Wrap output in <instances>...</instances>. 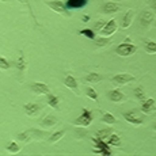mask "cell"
<instances>
[{"label": "cell", "mask_w": 156, "mask_h": 156, "mask_svg": "<svg viewBox=\"0 0 156 156\" xmlns=\"http://www.w3.org/2000/svg\"><path fill=\"white\" fill-rule=\"evenodd\" d=\"M44 136H45L44 132H38L35 129H27V130L18 134V140H20V141H30V140H34L35 137H44Z\"/></svg>", "instance_id": "obj_4"}, {"label": "cell", "mask_w": 156, "mask_h": 156, "mask_svg": "<svg viewBox=\"0 0 156 156\" xmlns=\"http://www.w3.org/2000/svg\"><path fill=\"white\" fill-rule=\"evenodd\" d=\"M105 25H106V22H105L103 19H102V20H98V22H95L94 29H92V30H94L95 33H101V30L103 29V26H105Z\"/></svg>", "instance_id": "obj_33"}, {"label": "cell", "mask_w": 156, "mask_h": 156, "mask_svg": "<svg viewBox=\"0 0 156 156\" xmlns=\"http://www.w3.org/2000/svg\"><path fill=\"white\" fill-rule=\"evenodd\" d=\"M112 80L117 86H125V84H129V83L134 82V76L128 73V72H124V73H117L115 76H113Z\"/></svg>", "instance_id": "obj_5"}, {"label": "cell", "mask_w": 156, "mask_h": 156, "mask_svg": "<svg viewBox=\"0 0 156 156\" xmlns=\"http://www.w3.org/2000/svg\"><path fill=\"white\" fill-rule=\"evenodd\" d=\"M122 115H124V118L126 119L129 124L134 125V126H139V125L143 124V118H141L140 115H137V113L134 112V110H130V112L122 113Z\"/></svg>", "instance_id": "obj_7"}, {"label": "cell", "mask_w": 156, "mask_h": 156, "mask_svg": "<svg viewBox=\"0 0 156 156\" xmlns=\"http://www.w3.org/2000/svg\"><path fill=\"white\" fill-rule=\"evenodd\" d=\"M148 4H149V7H151L152 12H154V14L156 15V0H149Z\"/></svg>", "instance_id": "obj_35"}, {"label": "cell", "mask_w": 156, "mask_h": 156, "mask_svg": "<svg viewBox=\"0 0 156 156\" xmlns=\"http://www.w3.org/2000/svg\"><path fill=\"white\" fill-rule=\"evenodd\" d=\"M20 3H23V4H26L27 5V8H29V12H30V15H31V18L33 19L37 22V19H35V15H34V12H33V8H31V4H30V0H19Z\"/></svg>", "instance_id": "obj_34"}, {"label": "cell", "mask_w": 156, "mask_h": 156, "mask_svg": "<svg viewBox=\"0 0 156 156\" xmlns=\"http://www.w3.org/2000/svg\"><path fill=\"white\" fill-rule=\"evenodd\" d=\"M88 4V0H67L65 7L67 10H80Z\"/></svg>", "instance_id": "obj_15"}, {"label": "cell", "mask_w": 156, "mask_h": 156, "mask_svg": "<svg viewBox=\"0 0 156 156\" xmlns=\"http://www.w3.org/2000/svg\"><path fill=\"white\" fill-rule=\"evenodd\" d=\"M56 124H57V119H56L53 115H46V117H45V118L42 119V121H41V126H42V128H46V129L53 128Z\"/></svg>", "instance_id": "obj_19"}, {"label": "cell", "mask_w": 156, "mask_h": 156, "mask_svg": "<svg viewBox=\"0 0 156 156\" xmlns=\"http://www.w3.org/2000/svg\"><path fill=\"white\" fill-rule=\"evenodd\" d=\"M0 2H7V0H0Z\"/></svg>", "instance_id": "obj_37"}, {"label": "cell", "mask_w": 156, "mask_h": 156, "mask_svg": "<svg viewBox=\"0 0 156 156\" xmlns=\"http://www.w3.org/2000/svg\"><path fill=\"white\" fill-rule=\"evenodd\" d=\"M15 67L18 68V71H19L20 73H23V72L26 71V68H27V62H26V58L23 57V55H20L19 58L15 61Z\"/></svg>", "instance_id": "obj_21"}, {"label": "cell", "mask_w": 156, "mask_h": 156, "mask_svg": "<svg viewBox=\"0 0 156 156\" xmlns=\"http://www.w3.org/2000/svg\"><path fill=\"white\" fill-rule=\"evenodd\" d=\"M31 90L35 92V94H41V95H48L50 92V88L48 87V84H45L42 82H35L31 83Z\"/></svg>", "instance_id": "obj_13"}, {"label": "cell", "mask_w": 156, "mask_h": 156, "mask_svg": "<svg viewBox=\"0 0 156 156\" xmlns=\"http://www.w3.org/2000/svg\"><path fill=\"white\" fill-rule=\"evenodd\" d=\"M80 35H84V37H87L88 40H95V31L91 29H83L79 31Z\"/></svg>", "instance_id": "obj_29"}, {"label": "cell", "mask_w": 156, "mask_h": 156, "mask_svg": "<svg viewBox=\"0 0 156 156\" xmlns=\"http://www.w3.org/2000/svg\"><path fill=\"white\" fill-rule=\"evenodd\" d=\"M107 144L109 145H112V147H121L122 145V143H121V139H119V136L118 134H115V133H112L109 136V139L106 140Z\"/></svg>", "instance_id": "obj_22"}, {"label": "cell", "mask_w": 156, "mask_h": 156, "mask_svg": "<svg viewBox=\"0 0 156 156\" xmlns=\"http://www.w3.org/2000/svg\"><path fill=\"white\" fill-rule=\"evenodd\" d=\"M5 149H7L10 154H18V152L20 151V147L18 145L15 141H10L7 145H5Z\"/></svg>", "instance_id": "obj_26"}, {"label": "cell", "mask_w": 156, "mask_h": 156, "mask_svg": "<svg viewBox=\"0 0 156 156\" xmlns=\"http://www.w3.org/2000/svg\"><path fill=\"white\" fill-rule=\"evenodd\" d=\"M107 98H109V101L115 102V103H119V102L126 101V95H125L124 92H122L121 90H118V88L110 90V91L107 92Z\"/></svg>", "instance_id": "obj_9"}, {"label": "cell", "mask_w": 156, "mask_h": 156, "mask_svg": "<svg viewBox=\"0 0 156 156\" xmlns=\"http://www.w3.org/2000/svg\"><path fill=\"white\" fill-rule=\"evenodd\" d=\"M136 52H137L136 45H133L130 42H126V41H125L124 44H119L118 46L115 48V53L118 56H121V57H129V56L134 55Z\"/></svg>", "instance_id": "obj_2"}, {"label": "cell", "mask_w": 156, "mask_h": 156, "mask_svg": "<svg viewBox=\"0 0 156 156\" xmlns=\"http://www.w3.org/2000/svg\"><path fill=\"white\" fill-rule=\"evenodd\" d=\"M64 134H65V130H58V132H56V133H53L52 136H50L49 141H50V143H57V141H60V140L64 137Z\"/></svg>", "instance_id": "obj_28"}, {"label": "cell", "mask_w": 156, "mask_h": 156, "mask_svg": "<svg viewBox=\"0 0 156 156\" xmlns=\"http://www.w3.org/2000/svg\"><path fill=\"white\" fill-rule=\"evenodd\" d=\"M133 94H134V97L137 98L139 101H145V91H144V88H143V86H137L136 88L133 90Z\"/></svg>", "instance_id": "obj_25"}, {"label": "cell", "mask_w": 156, "mask_h": 156, "mask_svg": "<svg viewBox=\"0 0 156 156\" xmlns=\"http://www.w3.org/2000/svg\"><path fill=\"white\" fill-rule=\"evenodd\" d=\"M133 18H134L133 10H128V11H126V14H125V15H124V18H122L121 27H122V29H128V27H130V25L133 23Z\"/></svg>", "instance_id": "obj_17"}, {"label": "cell", "mask_w": 156, "mask_h": 156, "mask_svg": "<svg viewBox=\"0 0 156 156\" xmlns=\"http://www.w3.org/2000/svg\"><path fill=\"white\" fill-rule=\"evenodd\" d=\"M46 101H48V105H49L52 109H58V105H60L58 97H56V95H53L49 92V94L46 95Z\"/></svg>", "instance_id": "obj_20"}, {"label": "cell", "mask_w": 156, "mask_h": 156, "mask_svg": "<svg viewBox=\"0 0 156 156\" xmlns=\"http://www.w3.org/2000/svg\"><path fill=\"white\" fill-rule=\"evenodd\" d=\"M86 95L90 98V99H92V101H95V102H98V94H97V91H95L92 87H86Z\"/></svg>", "instance_id": "obj_27"}, {"label": "cell", "mask_w": 156, "mask_h": 156, "mask_svg": "<svg viewBox=\"0 0 156 156\" xmlns=\"http://www.w3.org/2000/svg\"><path fill=\"white\" fill-rule=\"evenodd\" d=\"M23 109H25V113L27 114L30 117H35L40 114V112L42 110V107H41L40 103H33V102H29V103H26L25 106H23Z\"/></svg>", "instance_id": "obj_11"}, {"label": "cell", "mask_w": 156, "mask_h": 156, "mask_svg": "<svg viewBox=\"0 0 156 156\" xmlns=\"http://www.w3.org/2000/svg\"><path fill=\"white\" fill-rule=\"evenodd\" d=\"M101 10H102V12L106 14V15H113V14L118 12V11L121 10V5L117 4V3H113V2H107L102 5Z\"/></svg>", "instance_id": "obj_12"}, {"label": "cell", "mask_w": 156, "mask_h": 156, "mask_svg": "<svg viewBox=\"0 0 156 156\" xmlns=\"http://www.w3.org/2000/svg\"><path fill=\"white\" fill-rule=\"evenodd\" d=\"M109 38L107 37H99V38H95V45L97 46H106V45H109Z\"/></svg>", "instance_id": "obj_32"}, {"label": "cell", "mask_w": 156, "mask_h": 156, "mask_svg": "<svg viewBox=\"0 0 156 156\" xmlns=\"http://www.w3.org/2000/svg\"><path fill=\"white\" fill-rule=\"evenodd\" d=\"M11 68V64H10V61H8L5 57H3V56H0V69H3V71H7V69H10Z\"/></svg>", "instance_id": "obj_31"}, {"label": "cell", "mask_w": 156, "mask_h": 156, "mask_svg": "<svg viewBox=\"0 0 156 156\" xmlns=\"http://www.w3.org/2000/svg\"><path fill=\"white\" fill-rule=\"evenodd\" d=\"M112 133H113L112 129H102V130H98L97 137H99V139H102V140H107Z\"/></svg>", "instance_id": "obj_30"}, {"label": "cell", "mask_w": 156, "mask_h": 156, "mask_svg": "<svg viewBox=\"0 0 156 156\" xmlns=\"http://www.w3.org/2000/svg\"><path fill=\"white\" fill-rule=\"evenodd\" d=\"M144 48H145V52L149 53V55H156V42L155 41H145V45H144Z\"/></svg>", "instance_id": "obj_24"}, {"label": "cell", "mask_w": 156, "mask_h": 156, "mask_svg": "<svg viewBox=\"0 0 156 156\" xmlns=\"http://www.w3.org/2000/svg\"><path fill=\"white\" fill-rule=\"evenodd\" d=\"M92 113L90 112L88 109H86V107H83L82 110V114H80L79 117H77L76 119H75L73 124L76 125V126H83V128H87L90 126V125L92 124Z\"/></svg>", "instance_id": "obj_1"}, {"label": "cell", "mask_w": 156, "mask_h": 156, "mask_svg": "<svg viewBox=\"0 0 156 156\" xmlns=\"http://www.w3.org/2000/svg\"><path fill=\"white\" fill-rule=\"evenodd\" d=\"M64 86L67 87V88L72 90V91H73L76 95L80 94V92H79V87H77V82H76V79H75L72 75H67V76L64 77Z\"/></svg>", "instance_id": "obj_14"}, {"label": "cell", "mask_w": 156, "mask_h": 156, "mask_svg": "<svg viewBox=\"0 0 156 156\" xmlns=\"http://www.w3.org/2000/svg\"><path fill=\"white\" fill-rule=\"evenodd\" d=\"M102 80H103V76L101 73H97V72H91L84 77L86 83H99Z\"/></svg>", "instance_id": "obj_18"}, {"label": "cell", "mask_w": 156, "mask_h": 156, "mask_svg": "<svg viewBox=\"0 0 156 156\" xmlns=\"http://www.w3.org/2000/svg\"><path fill=\"white\" fill-rule=\"evenodd\" d=\"M46 5L52 11H55L57 14H67V7L65 3L61 0H52V2H46Z\"/></svg>", "instance_id": "obj_8"}, {"label": "cell", "mask_w": 156, "mask_h": 156, "mask_svg": "<svg viewBox=\"0 0 156 156\" xmlns=\"http://www.w3.org/2000/svg\"><path fill=\"white\" fill-rule=\"evenodd\" d=\"M118 29V25H117L115 19H110L106 22V25L103 26V29L101 30V35L102 37H112L114 33Z\"/></svg>", "instance_id": "obj_6"}, {"label": "cell", "mask_w": 156, "mask_h": 156, "mask_svg": "<svg viewBox=\"0 0 156 156\" xmlns=\"http://www.w3.org/2000/svg\"><path fill=\"white\" fill-rule=\"evenodd\" d=\"M102 122H105L107 125H114V124H117V118L112 113H103L102 114Z\"/></svg>", "instance_id": "obj_23"}, {"label": "cell", "mask_w": 156, "mask_h": 156, "mask_svg": "<svg viewBox=\"0 0 156 156\" xmlns=\"http://www.w3.org/2000/svg\"><path fill=\"white\" fill-rule=\"evenodd\" d=\"M156 110V101L152 99V98H148V99L141 102V112L144 114H149Z\"/></svg>", "instance_id": "obj_16"}, {"label": "cell", "mask_w": 156, "mask_h": 156, "mask_svg": "<svg viewBox=\"0 0 156 156\" xmlns=\"http://www.w3.org/2000/svg\"><path fill=\"white\" fill-rule=\"evenodd\" d=\"M92 141L95 144V154H99V155H105V156H110L113 155V152L110 151L109 148V144H107L106 140H102L99 137H94Z\"/></svg>", "instance_id": "obj_3"}, {"label": "cell", "mask_w": 156, "mask_h": 156, "mask_svg": "<svg viewBox=\"0 0 156 156\" xmlns=\"http://www.w3.org/2000/svg\"><path fill=\"white\" fill-rule=\"evenodd\" d=\"M155 130H156V125H155Z\"/></svg>", "instance_id": "obj_38"}, {"label": "cell", "mask_w": 156, "mask_h": 156, "mask_svg": "<svg viewBox=\"0 0 156 156\" xmlns=\"http://www.w3.org/2000/svg\"><path fill=\"white\" fill-rule=\"evenodd\" d=\"M82 20H83L84 23H87V22H90V20H91V16H90V15H83Z\"/></svg>", "instance_id": "obj_36"}, {"label": "cell", "mask_w": 156, "mask_h": 156, "mask_svg": "<svg viewBox=\"0 0 156 156\" xmlns=\"http://www.w3.org/2000/svg\"><path fill=\"white\" fill-rule=\"evenodd\" d=\"M154 20H155V14L152 11L145 10L140 14V25L144 26V27H148L149 25H152Z\"/></svg>", "instance_id": "obj_10"}]
</instances>
